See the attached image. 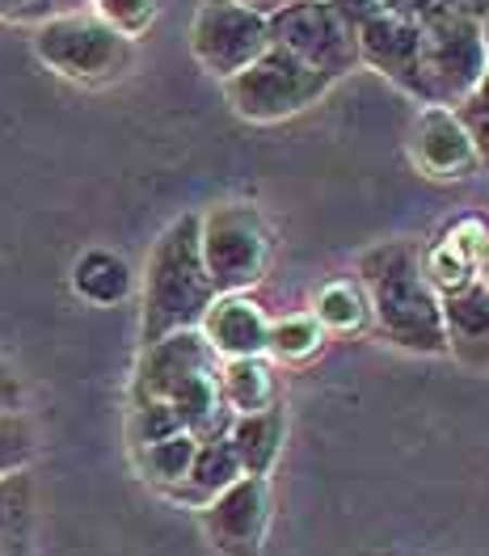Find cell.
<instances>
[{"label": "cell", "instance_id": "3957f363", "mask_svg": "<svg viewBox=\"0 0 489 556\" xmlns=\"http://www.w3.org/2000/svg\"><path fill=\"white\" fill-rule=\"evenodd\" d=\"M38 60L51 72L80 80V85H105L118 80L136 60V38L118 35L93 13H51L35 30Z\"/></svg>", "mask_w": 489, "mask_h": 556}, {"label": "cell", "instance_id": "d6a6232c", "mask_svg": "<svg viewBox=\"0 0 489 556\" xmlns=\"http://www.w3.org/2000/svg\"><path fill=\"white\" fill-rule=\"evenodd\" d=\"M477 278L489 287V237H486V244H481V257H477Z\"/></svg>", "mask_w": 489, "mask_h": 556}, {"label": "cell", "instance_id": "6da1fadb", "mask_svg": "<svg viewBox=\"0 0 489 556\" xmlns=\"http://www.w3.org/2000/svg\"><path fill=\"white\" fill-rule=\"evenodd\" d=\"M359 287L367 313L392 346L414 354H448L443 333V295L422 270V249L414 241H385L359 257Z\"/></svg>", "mask_w": 489, "mask_h": 556}, {"label": "cell", "instance_id": "603a6c76", "mask_svg": "<svg viewBox=\"0 0 489 556\" xmlns=\"http://www.w3.org/2000/svg\"><path fill=\"white\" fill-rule=\"evenodd\" d=\"M325 342V329L313 313L309 316H283V320H271V338H266V354H275L283 363H304L313 358Z\"/></svg>", "mask_w": 489, "mask_h": 556}, {"label": "cell", "instance_id": "7402d4cb", "mask_svg": "<svg viewBox=\"0 0 489 556\" xmlns=\"http://www.w3.org/2000/svg\"><path fill=\"white\" fill-rule=\"evenodd\" d=\"M26 527H30V477L22 468L0 477V556H13L22 548Z\"/></svg>", "mask_w": 489, "mask_h": 556}, {"label": "cell", "instance_id": "7c38bea8", "mask_svg": "<svg viewBox=\"0 0 489 556\" xmlns=\"http://www.w3.org/2000/svg\"><path fill=\"white\" fill-rule=\"evenodd\" d=\"M410 156L426 177L435 181H460V177L477 174V148L464 131V123L455 118L452 105H422L414 127H410Z\"/></svg>", "mask_w": 489, "mask_h": 556}, {"label": "cell", "instance_id": "e575fe53", "mask_svg": "<svg viewBox=\"0 0 489 556\" xmlns=\"http://www.w3.org/2000/svg\"><path fill=\"white\" fill-rule=\"evenodd\" d=\"M481 35H486V51H489V13L481 17Z\"/></svg>", "mask_w": 489, "mask_h": 556}, {"label": "cell", "instance_id": "9a60e30c", "mask_svg": "<svg viewBox=\"0 0 489 556\" xmlns=\"http://www.w3.org/2000/svg\"><path fill=\"white\" fill-rule=\"evenodd\" d=\"M486 237V224L477 215H464L430 249H422V270L439 295H452L477 278V257H481Z\"/></svg>", "mask_w": 489, "mask_h": 556}, {"label": "cell", "instance_id": "ac0fdd59", "mask_svg": "<svg viewBox=\"0 0 489 556\" xmlns=\"http://www.w3.org/2000/svg\"><path fill=\"white\" fill-rule=\"evenodd\" d=\"M220 396H224L228 414H258V409L275 405L279 388H275L266 358L249 354V358H220Z\"/></svg>", "mask_w": 489, "mask_h": 556}, {"label": "cell", "instance_id": "1f68e13d", "mask_svg": "<svg viewBox=\"0 0 489 556\" xmlns=\"http://www.w3.org/2000/svg\"><path fill=\"white\" fill-rule=\"evenodd\" d=\"M241 4H249V9H258V13H275V9H283V4H296V0H241Z\"/></svg>", "mask_w": 489, "mask_h": 556}, {"label": "cell", "instance_id": "4fadbf2b", "mask_svg": "<svg viewBox=\"0 0 489 556\" xmlns=\"http://www.w3.org/2000/svg\"><path fill=\"white\" fill-rule=\"evenodd\" d=\"M199 333L220 358H249V354H266L271 316L244 291H224L211 300V308L199 320Z\"/></svg>", "mask_w": 489, "mask_h": 556}, {"label": "cell", "instance_id": "30bf717a", "mask_svg": "<svg viewBox=\"0 0 489 556\" xmlns=\"http://www.w3.org/2000/svg\"><path fill=\"white\" fill-rule=\"evenodd\" d=\"M220 371V354L199 329H177L170 338L143 346V358L131 380V401H170L190 380Z\"/></svg>", "mask_w": 489, "mask_h": 556}, {"label": "cell", "instance_id": "7a4b0ae2", "mask_svg": "<svg viewBox=\"0 0 489 556\" xmlns=\"http://www.w3.org/2000/svg\"><path fill=\"white\" fill-rule=\"evenodd\" d=\"M215 295L220 291L211 282L208 266H203V249H199V215L186 211L156 237L152 253H148L140 342L152 346L177 329H199Z\"/></svg>", "mask_w": 489, "mask_h": 556}, {"label": "cell", "instance_id": "52a82bcc", "mask_svg": "<svg viewBox=\"0 0 489 556\" xmlns=\"http://www.w3.org/2000/svg\"><path fill=\"white\" fill-rule=\"evenodd\" d=\"M271 47L291 51L309 68L325 72L329 80H342L347 72L359 68V42L354 26L329 4V0H296L283 4L266 17Z\"/></svg>", "mask_w": 489, "mask_h": 556}, {"label": "cell", "instance_id": "ba28073f", "mask_svg": "<svg viewBox=\"0 0 489 556\" xmlns=\"http://www.w3.org/2000/svg\"><path fill=\"white\" fill-rule=\"evenodd\" d=\"M266 47H271L266 13L249 9L241 0H203L199 4L195 26H190V51L211 76H220V80L237 76Z\"/></svg>", "mask_w": 489, "mask_h": 556}, {"label": "cell", "instance_id": "f546056e", "mask_svg": "<svg viewBox=\"0 0 489 556\" xmlns=\"http://www.w3.org/2000/svg\"><path fill=\"white\" fill-rule=\"evenodd\" d=\"M22 401H26V388H22V380H17V371L0 358V414L22 409Z\"/></svg>", "mask_w": 489, "mask_h": 556}, {"label": "cell", "instance_id": "5bb4252c", "mask_svg": "<svg viewBox=\"0 0 489 556\" xmlns=\"http://www.w3.org/2000/svg\"><path fill=\"white\" fill-rule=\"evenodd\" d=\"M443 333L468 371H489V287L481 278L443 295Z\"/></svg>", "mask_w": 489, "mask_h": 556}, {"label": "cell", "instance_id": "ffe728a7", "mask_svg": "<svg viewBox=\"0 0 489 556\" xmlns=\"http://www.w3.org/2000/svg\"><path fill=\"white\" fill-rule=\"evenodd\" d=\"M199 452V434H190V430H177L170 439H156V443H148L136 452L140 459V472L152 481V485L161 489H174L186 472H190V459Z\"/></svg>", "mask_w": 489, "mask_h": 556}, {"label": "cell", "instance_id": "e0dca14e", "mask_svg": "<svg viewBox=\"0 0 489 556\" xmlns=\"http://www.w3.org/2000/svg\"><path fill=\"white\" fill-rule=\"evenodd\" d=\"M283 439H287V414L279 401L258 414H233L228 421V443L241 459L244 477H271V468L279 464Z\"/></svg>", "mask_w": 489, "mask_h": 556}, {"label": "cell", "instance_id": "277c9868", "mask_svg": "<svg viewBox=\"0 0 489 556\" xmlns=\"http://www.w3.org/2000/svg\"><path fill=\"white\" fill-rule=\"evenodd\" d=\"M489 68L481 22L448 9L422 22L418 55V102L422 105H460Z\"/></svg>", "mask_w": 489, "mask_h": 556}, {"label": "cell", "instance_id": "484cf974", "mask_svg": "<svg viewBox=\"0 0 489 556\" xmlns=\"http://www.w3.org/2000/svg\"><path fill=\"white\" fill-rule=\"evenodd\" d=\"M455 118L464 123V131L473 139V148H477V161L489 169V68L486 76L477 80V89L464 98L460 105H452Z\"/></svg>", "mask_w": 489, "mask_h": 556}, {"label": "cell", "instance_id": "f1b7e54d", "mask_svg": "<svg viewBox=\"0 0 489 556\" xmlns=\"http://www.w3.org/2000/svg\"><path fill=\"white\" fill-rule=\"evenodd\" d=\"M380 9L388 13H397V17H405V22H430V17H439V13H448L455 9L452 0H380Z\"/></svg>", "mask_w": 489, "mask_h": 556}, {"label": "cell", "instance_id": "d4e9b609", "mask_svg": "<svg viewBox=\"0 0 489 556\" xmlns=\"http://www.w3.org/2000/svg\"><path fill=\"white\" fill-rule=\"evenodd\" d=\"M177 430H186L181 426V417L170 401H131V417H127V439H131V447L140 452L148 443H156V439H170Z\"/></svg>", "mask_w": 489, "mask_h": 556}, {"label": "cell", "instance_id": "4316f807", "mask_svg": "<svg viewBox=\"0 0 489 556\" xmlns=\"http://www.w3.org/2000/svg\"><path fill=\"white\" fill-rule=\"evenodd\" d=\"M93 9H98V17L105 26H114L118 35L127 38L143 35L152 26V17H156V0H93Z\"/></svg>", "mask_w": 489, "mask_h": 556}, {"label": "cell", "instance_id": "2e32d148", "mask_svg": "<svg viewBox=\"0 0 489 556\" xmlns=\"http://www.w3.org/2000/svg\"><path fill=\"white\" fill-rule=\"evenodd\" d=\"M241 472V459L228 443V430H215L208 439H199V452L190 459V472L177 481L174 489H165L174 502H186V506H208L220 489H228Z\"/></svg>", "mask_w": 489, "mask_h": 556}, {"label": "cell", "instance_id": "8fae6325", "mask_svg": "<svg viewBox=\"0 0 489 556\" xmlns=\"http://www.w3.org/2000/svg\"><path fill=\"white\" fill-rule=\"evenodd\" d=\"M354 42H359V64L380 72L385 80H392L401 93H410L418 102V55H422L418 22H405V17L388 13V9H376L367 22H359Z\"/></svg>", "mask_w": 489, "mask_h": 556}, {"label": "cell", "instance_id": "836d02e7", "mask_svg": "<svg viewBox=\"0 0 489 556\" xmlns=\"http://www.w3.org/2000/svg\"><path fill=\"white\" fill-rule=\"evenodd\" d=\"M80 4H85V0H55V9H68V13L72 9H80Z\"/></svg>", "mask_w": 489, "mask_h": 556}, {"label": "cell", "instance_id": "8992f818", "mask_svg": "<svg viewBox=\"0 0 489 556\" xmlns=\"http://www.w3.org/2000/svg\"><path fill=\"white\" fill-rule=\"evenodd\" d=\"M199 249L215 291H244L271 266V228L249 203H220L199 215Z\"/></svg>", "mask_w": 489, "mask_h": 556}, {"label": "cell", "instance_id": "4dcf8cb0", "mask_svg": "<svg viewBox=\"0 0 489 556\" xmlns=\"http://www.w3.org/2000/svg\"><path fill=\"white\" fill-rule=\"evenodd\" d=\"M455 9H460V13H468V17H477V22H481V17H486L489 13V0H452Z\"/></svg>", "mask_w": 489, "mask_h": 556}, {"label": "cell", "instance_id": "d6986e66", "mask_svg": "<svg viewBox=\"0 0 489 556\" xmlns=\"http://www.w3.org/2000/svg\"><path fill=\"white\" fill-rule=\"evenodd\" d=\"M72 287L89 304H123L131 295V266L110 249H89L72 270Z\"/></svg>", "mask_w": 489, "mask_h": 556}, {"label": "cell", "instance_id": "cb8c5ba5", "mask_svg": "<svg viewBox=\"0 0 489 556\" xmlns=\"http://www.w3.org/2000/svg\"><path fill=\"white\" fill-rule=\"evenodd\" d=\"M35 452H38L35 421L22 414V409L0 414V477L30 468V464H35Z\"/></svg>", "mask_w": 489, "mask_h": 556}, {"label": "cell", "instance_id": "83f0119b", "mask_svg": "<svg viewBox=\"0 0 489 556\" xmlns=\"http://www.w3.org/2000/svg\"><path fill=\"white\" fill-rule=\"evenodd\" d=\"M55 13V0H0V22L13 26H38Z\"/></svg>", "mask_w": 489, "mask_h": 556}, {"label": "cell", "instance_id": "9c48e42d", "mask_svg": "<svg viewBox=\"0 0 489 556\" xmlns=\"http://www.w3.org/2000/svg\"><path fill=\"white\" fill-rule=\"evenodd\" d=\"M275 497L266 477H237L228 489H220L208 506H199V522L224 556H262L266 527H271Z\"/></svg>", "mask_w": 489, "mask_h": 556}, {"label": "cell", "instance_id": "5b68a950", "mask_svg": "<svg viewBox=\"0 0 489 556\" xmlns=\"http://www.w3.org/2000/svg\"><path fill=\"white\" fill-rule=\"evenodd\" d=\"M334 89V80L325 72L309 68L304 60H296L283 47H266L249 68L224 80L228 105L249 118V123H279L300 110L316 105Z\"/></svg>", "mask_w": 489, "mask_h": 556}, {"label": "cell", "instance_id": "44dd1931", "mask_svg": "<svg viewBox=\"0 0 489 556\" xmlns=\"http://www.w3.org/2000/svg\"><path fill=\"white\" fill-rule=\"evenodd\" d=\"M313 316L321 320V329H334V333H359L363 320H367V295L354 278H334L316 291Z\"/></svg>", "mask_w": 489, "mask_h": 556}]
</instances>
